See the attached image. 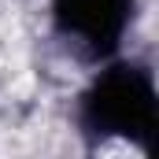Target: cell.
<instances>
[{
  "label": "cell",
  "instance_id": "cell-1",
  "mask_svg": "<svg viewBox=\"0 0 159 159\" xmlns=\"http://www.w3.org/2000/svg\"><path fill=\"white\" fill-rule=\"evenodd\" d=\"M78 126L93 141L122 137L141 152H152L159 129V100L152 70L141 63H115L100 70L93 85L81 93Z\"/></svg>",
  "mask_w": 159,
  "mask_h": 159
},
{
  "label": "cell",
  "instance_id": "cell-2",
  "mask_svg": "<svg viewBox=\"0 0 159 159\" xmlns=\"http://www.w3.org/2000/svg\"><path fill=\"white\" fill-rule=\"evenodd\" d=\"M137 0H52L56 34L85 59H107L133 22Z\"/></svg>",
  "mask_w": 159,
  "mask_h": 159
}]
</instances>
